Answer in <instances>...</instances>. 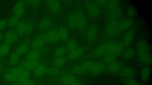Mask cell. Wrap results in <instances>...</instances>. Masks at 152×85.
Wrapping results in <instances>:
<instances>
[{
    "instance_id": "1",
    "label": "cell",
    "mask_w": 152,
    "mask_h": 85,
    "mask_svg": "<svg viewBox=\"0 0 152 85\" xmlns=\"http://www.w3.org/2000/svg\"><path fill=\"white\" fill-rule=\"evenodd\" d=\"M123 45L121 43L116 41L108 42L98 47L94 51V55L96 57H100L112 53L118 56L123 53Z\"/></svg>"
},
{
    "instance_id": "2",
    "label": "cell",
    "mask_w": 152,
    "mask_h": 85,
    "mask_svg": "<svg viewBox=\"0 0 152 85\" xmlns=\"http://www.w3.org/2000/svg\"><path fill=\"white\" fill-rule=\"evenodd\" d=\"M136 53L138 60L141 63L147 65L151 63V57L145 41L142 40L137 42L136 46Z\"/></svg>"
},
{
    "instance_id": "3",
    "label": "cell",
    "mask_w": 152,
    "mask_h": 85,
    "mask_svg": "<svg viewBox=\"0 0 152 85\" xmlns=\"http://www.w3.org/2000/svg\"><path fill=\"white\" fill-rule=\"evenodd\" d=\"M76 13L77 20V28L79 30L85 29L86 24V19L84 12L81 10H77Z\"/></svg>"
},
{
    "instance_id": "4",
    "label": "cell",
    "mask_w": 152,
    "mask_h": 85,
    "mask_svg": "<svg viewBox=\"0 0 152 85\" xmlns=\"http://www.w3.org/2000/svg\"><path fill=\"white\" fill-rule=\"evenodd\" d=\"M86 8L88 14L93 17H98L99 14V10L98 6L94 3L88 1L86 4Z\"/></svg>"
},
{
    "instance_id": "5",
    "label": "cell",
    "mask_w": 152,
    "mask_h": 85,
    "mask_svg": "<svg viewBox=\"0 0 152 85\" xmlns=\"http://www.w3.org/2000/svg\"><path fill=\"white\" fill-rule=\"evenodd\" d=\"M122 79H134L135 75V71L129 67H123L118 73Z\"/></svg>"
},
{
    "instance_id": "6",
    "label": "cell",
    "mask_w": 152,
    "mask_h": 85,
    "mask_svg": "<svg viewBox=\"0 0 152 85\" xmlns=\"http://www.w3.org/2000/svg\"><path fill=\"white\" fill-rule=\"evenodd\" d=\"M46 41L45 34H41L37 35L33 40L32 47L35 49L42 48L44 45Z\"/></svg>"
},
{
    "instance_id": "7",
    "label": "cell",
    "mask_w": 152,
    "mask_h": 85,
    "mask_svg": "<svg viewBox=\"0 0 152 85\" xmlns=\"http://www.w3.org/2000/svg\"><path fill=\"white\" fill-rule=\"evenodd\" d=\"M123 67V63L119 61H114L109 64L106 69L107 72L111 74L118 73Z\"/></svg>"
},
{
    "instance_id": "8",
    "label": "cell",
    "mask_w": 152,
    "mask_h": 85,
    "mask_svg": "<svg viewBox=\"0 0 152 85\" xmlns=\"http://www.w3.org/2000/svg\"><path fill=\"white\" fill-rule=\"evenodd\" d=\"M45 38L46 41L50 42H54L60 39L58 30L53 29L45 34Z\"/></svg>"
},
{
    "instance_id": "9",
    "label": "cell",
    "mask_w": 152,
    "mask_h": 85,
    "mask_svg": "<svg viewBox=\"0 0 152 85\" xmlns=\"http://www.w3.org/2000/svg\"><path fill=\"white\" fill-rule=\"evenodd\" d=\"M135 34L133 29L128 31L125 34L123 40V45L125 47H129L131 44Z\"/></svg>"
},
{
    "instance_id": "10",
    "label": "cell",
    "mask_w": 152,
    "mask_h": 85,
    "mask_svg": "<svg viewBox=\"0 0 152 85\" xmlns=\"http://www.w3.org/2000/svg\"><path fill=\"white\" fill-rule=\"evenodd\" d=\"M119 24L115 21H112L106 27L105 30L106 34L112 36L118 33Z\"/></svg>"
},
{
    "instance_id": "11",
    "label": "cell",
    "mask_w": 152,
    "mask_h": 85,
    "mask_svg": "<svg viewBox=\"0 0 152 85\" xmlns=\"http://www.w3.org/2000/svg\"><path fill=\"white\" fill-rule=\"evenodd\" d=\"M25 11V4L23 1H18L15 4L13 9L14 15L19 18H20Z\"/></svg>"
},
{
    "instance_id": "12",
    "label": "cell",
    "mask_w": 152,
    "mask_h": 85,
    "mask_svg": "<svg viewBox=\"0 0 152 85\" xmlns=\"http://www.w3.org/2000/svg\"><path fill=\"white\" fill-rule=\"evenodd\" d=\"M134 20L131 17L127 18L119 24L118 33L128 30L133 24Z\"/></svg>"
},
{
    "instance_id": "13",
    "label": "cell",
    "mask_w": 152,
    "mask_h": 85,
    "mask_svg": "<svg viewBox=\"0 0 152 85\" xmlns=\"http://www.w3.org/2000/svg\"><path fill=\"white\" fill-rule=\"evenodd\" d=\"M46 4L49 10L53 13H57L61 9V5L59 1L48 0L46 1Z\"/></svg>"
},
{
    "instance_id": "14",
    "label": "cell",
    "mask_w": 152,
    "mask_h": 85,
    "mask_svg": "<svg viewBox=\"0 0 152 85\" xmlns=\"http://www.w3.org/2000/svg\"><path fill=\"white\" fill-rule=\"evenodd\" d=\"M18 35L16 31L11 30L7 32L4 37L5 42L9 45L18 39Z\"/></svg>"
},
{
    "instance_id": "15",
    "label": "cell",
    "mask_w": 152,
    "mask_h": 85,
    "mask_svg": "<svg viewBox=\"0 0 152 85\" xmlns=\"http://www.w3.org/2000/svg\"><path fill=\"white\" fill-rule=\"evenodd\" d=\"M105 69L104 64L99 62H94L90 71L91 73L94 75H97L102 73Z\"/></svg>"
},
{
    "instance_id": "16",
    "label": "cell",
    "mask_w": 152,
    "mask_h": 85,
    "mask_svg": "<svg viewBox=\"0 0 152 85\" xmlns=\"http://www.w3.org/2000/svg\"><path fill=\"white\" fill-rule=\"evenodd\" d=\"M84 49L83 47L77 48L70 52L68 55V58L70 61H73L80 58L84 53Z\"/></svg>"
},
{
    "instance_id": "17",
    "label": "cell",
    "mask_w": 152,
    "mask_h": 85,
    "mask_svg": "<svg viewBox=\"0 0 152 85\" xmlns=\"http://www.w3.org/2000/svg\"><path fill=\"white\" fill-rule=\"evenodd\" d=\"M51 20L48 17L43 18L39 23L38 28L39 30L43 32L48 30L51 25Z\"/></svg>"
},
{
    "instance_id": "18",
    "label": "cell",
    "mask_w": 152,
    "mask_h": 85,
    "mask_svg": "<svg viewBox=\"0 0 152 85\" xmlns=\"http://www.w3.org/2000/svg\"><path fill=\"white\" fill-rule=\"evenodd\" d=\"M39 61L27 60L23 62L21 64V67L25 70L29 71L34 70L39 64Z\"/></svg>"
},
{
    "instance_id": "19",
    "label": "cell",
    "mask_w": 152,
    "mask_h": 85,
    "mask_svg": "<svg viewBox=\"0 0 152 85\" xmlns=\"http://www.w3.org/2000/svg\"><path fill=\"white\" fill-rule=\"evenodd\" d=\"M67 23L69 27L71 29L77 28V20L76 13L72 12L69 15L67 19Z\"/></svg>"
},
{
    "instance_id": "20",
    "label": "cell",
    "mask_w": 152,
    "mask_h": 85,
    "mask_svg": "<svg viewBox=\"0 0 152 85\" xmlns=\"http://www.w3.org/2000/svg\"><path fill=\"white\" fill-rule=\"evenodd\" d=\"M122 12L121 7L118 6L112 9L110 14V18L112 21H115L121 16Z\"/></svg>"
},
{
    "instance_id": "21",
    "label": "cell",
    "mask_w": 152,
    "mask_h": 85,
    "mask_svg": "<svg viewBox=\"0 0 152 85\" xmlns=\"http://www.w3.org/2000/svg\"><path fill=\"white\" fill-rule=\"evenodd\" d=\"M61 81L64 84L71 85L77 82V79L73 75H66L61 77Z\"/></svg>"
},
{
    "instance_id": "22",
    "label": "cell",
    "mask_w": 152,
    "mask_h": 85,
    "mask_svg": "<svg viewBox=\"0 0 152 85\" xmlns=\"http://www.w3.org/2000/svg\"><path fill=\"white\" fill-rule=\"evenodd\" d=\"M31 73L29 71L24 70L19 76L16 81L19 84L28 80L30 77Z\"/></svg>"
},
{
    "instance_id": "23",
    "label": "cell",
    "mask_w": 152,
    "mask_h": 85,
    "mask_svg": "<svg viewBox=\"0 0 152 85\" xmlns=\"http://www.w3.org/2000/svg\"><path fill=\"white\" fill-rule=\"evenodd\" d=\"M60 39L64 42H66L68 39L69 34L67 29L65 27H61L59 30Z\"/></svg>"
},
{
    "instance_id": "24",
    "label": "cell",
    "mask_w": 152,
    "mask_h": 85,
    "mask_svg": "<svg viewBox=\"0 0 152 85\" xmlns=\"http://www.w3.org/2000/svg\"><path fill=\"white\" fill-rule=\"evenodd\" d=\"M46 69L44 65L39 64L34 69V75L36 77H40L45 73Z\"/></svg>"
},
{
    "instance_id": "25",
    "label": "cell",
    "mask_w": 152,
    "mask_h": 85,
    "mask_svg": "<svg viewBox=\"0 0 152 85\" xmlns=\"http://www.w3.org/2000/svg\"><path fill=\"white\" fill-rule=\"evenodd\" d=\"M151 73V69L148 67L145 66L143 68L141 72L142 79L144 81H147L150 77Z\"/></svg>"
},
{
    "instance_id": "26",
    "label": "cell",
    "mask_w": 152,
    "mask_h": 85,
    "mask_svg": "<svg viewBox=\"0 0 152 85\" xmlns=\"http://www.w3.org/2000/svg\"><path fill=\"white\" fill-rule=\"evenodd\" d=\"M41 57L40 53L37 50L30 52L27 55V59L29 61H38Z\"/></svg>"
},
{
    "instance_id": "27",
    "label": "cell",
    "mask_w": 152,
    "mask_h": 85,
    "mask_svg": "<svg viewBox=\"0 0 152 85\" xmlns=\"http://www.w3.org/2000/svg\"><path fill=\"white\" fill-rule=\"evenodd\" d=\"M135 54L134 50L131 48H128L125 50L123 53L124 58L126 60H129L132 58Z\"/></svg>"
},
{
    "instance_id": "28",
    "label": "cell",
    "mask_w": 152,
    "mask_h": 85,
    "mask_svg": "<svg viewBox=\"0 0 152 85\" xmlns=\"http://www.w3.org/2000/svg\"><path fill=\"white\" fill-rule=\"evenodd\" d=\"M97 34V30L95 27L91 28L88 30L87 34V38L90 41H93L96 38Z\"/></svg>"
},
{
    "instance_id": "29",
    "label": "cell",
    "mask_w": 152,
    "mask_h": 85,
    "mask_svg": "<svg viewBox=\"0 0 152 85\" xmlns=\"http://www.w3.org/2000/svg\"><path fill=\"white\" fill-rule=\"evenodd\" d=\"M26 22L21 21L15 26L16 32L18 35H20L24 33L25 29Z\"/></svg>"
},
{
    "instance_id": "30",
    "label": "cell",
    "mask_w": 152,
    "mask_h": 85,
    "mask_svg": "<svg viewBox=\"0 0 152 85\" xmlns=\"http://www.w3.org/2000/svg\"><path fill=\"white\" fill-rule=\"evenodd\" d=\"M62 71L60 68L51 67L46 69L45 73L49 75H56L61 73Z\"/></svg>"
},
{
    "instance_id": "31",
    "label": "cell",
    "mask_w": 152,
    "mask_h": 85,
    "mask_svg": "<svg viewBox=\"0 0 152 85\" xmlns=\"http://www.w3.org/2000/svg\"><path fill=\"white\" fill-rule=\"evenodd\" d=\"M77 43L74 39H71L68 41L66 45V49L70 52L77 48Z\"/></svg>"
},
{
    "instance_id": "32",
    "label": "cell",
    "mask_w": 152,
    "mask_h": 85,
    "mask_svg": "<svg viewBox=\"0 0 152 85\" xmlns=\"http://www.w3.org/2000/svg\"><path fill=\"white\" fill-rule=\"evenodd\" d=\"M28 46L26 43L21 45L16 49L15 53L18 55H22L26 53L28 50Z\"/></svg>"
},
{
    "instance_id": "33",
    "label": "cell",
    "mask_w": 152,
    "mask_h": 85,
    "mask_svg": "<svg viewBox=\"0 0 152 85\" xmlns=\"http://www.w3.org/2000/svg\"><path fill=\"white\" fill-rule=\"evenodd\" d=\"M66 61V59L64 57H57L54 61L53 64L55 67L60 68L65 65Z\"/></svg>"
},
{
    "instance_id": "34",
    "label": "cell",
    "mask_w": 152,
    "mask_h": 85,
    "mask_svg": "<svg viewBox=\"0 0 152 85\" xmlns=\"http://www.w3.org/2000/svg\"><path fill=\"white\" fill-rule=\"evenodd\" d=\"M117 56L113 53H108L104 55V60L105 63L109 64L115 61Z\"/></svg>"
},
{
    "instance_id": "35",
    "label": "cell",
    "mask_w": 152,
    "mask_h": 85,
    "mask_svg": "<svg viewBox=\"0 0 152 85\" xmlns=\"http://www.w3.org/2000/svg\"><path fill=\"white\" fill-rule=\"evenodd\" d=\"M19 59V55L15 53H13L10 55L9 58V63L11 66H14L17 64Z\"/></svg>"
},
{
    "instance_id": "36",
    "label": "cell",
    "mask_w": 152,
    "mask_h": 85,
    "mask_svg": "<svg viewBox=\"0 0 152 85\" xmlns=\"http://www.w3.org/2000/svg\"><path fill=\"white\" fill-rule=\"evenodd\" d=\"M10 50V45L4 42L0 45V52L3 56L6 55Z\"/></svg>"
},
{
    "instance_id": "37",
    "label": "cell",
    "mask_w": 152,
    "mask_h": 85,
    "mask_svg": "<svg viewBox=\"0 0 152 85\" xmlns=\"http://www.w3.org/2000/svg\"><path fill=\"white\" fill-rule=\"evenodd\" d=\"M66 48L65 47H60L56 49L54 54L57 58L62 57L66 53Z\"/></svg>"
},
{
    "instance_id": "38",
    "label": "cell",
    "mask_w": 152,
    "mask_h": 85,
    "mask_svg": "<svg viewBox=\"0 0 152 85\" xmlns=\"http://www.w3.org/2000/svg\"><path fill=\"white\" fill-rule=\"evenodd\" d=\"M19 22V18L14 15L8 20V24L10 27H15Z\"/></svg>"
},
{
    "instance_id": "39",
    "label": "cell",
    "mask_w": 152,
    "mask_h": 85,
    "mask_svg": "<svg viewBox=\"0 0 152 85\" xmlns=\"http://www.w3.org/2000/svg\"><path fill=\"white\" fill-rule=\"evenodd\" d=\"M87 71V70L81 65L75 67L71 70L72 73L78 74H84L86 73Z\"/></svg>"
},
{
    "instance_id": "40",
    "label": "cell",
    "mask_w": 152,
    "mask_h": 85,
    "mask_svg": "<svg viewBox=\"0 0 152 85\" xmlns=\"http://www.w3.org/2000/svg\"><path fill=\"white\" fill-rule=\"evenodd\" d=\"M18 76L12 73L8 72L4 75V78L6 81L12 82L16 81Z\"/></svg>"
},
{
    "instance_id": "41",
    "label": "cell",
    "mask_w": 152,
    "mask_h": 85,
    "mask_svg": "<svg viewBox=\"0 0 152 85\" xmlns=\"http://www.w3.org/2000/svg\"><path fill=\"white\" fill-rule=\"evenodd\" d=\"M34 28V25L31 21H28L26 22L25 29L24 34L28 35L32 31Z\"/></svg>"
},
{
    "instance_id": "42",
    "label": "cell",
    "mask_w": 152,
    "mask_h": 85,
    "mask_svg": "<svg viewBox=\"0 0 152 85\" xmlns=\"http://www.w3.org/2000/svg\"><path fill=\"white\" fill-rule=\"evenodd\" d=\"M25 70L21 67H17L11 69L9 73H12L18 76H19Z\"/></svg>"
},
{
    "instance_id": "43",
    "label": "cell",
    "mask_w": 152,
    "mask_h": 85,
    "mask_svg": "<svg viewBox=\"0 0 152 85\" xmlns=\"http://www.w3.org/2000/svg\"><path fill=\"white\" fill-rule=\"evenodd\" d=\"M122 81L126 85H140L134 79H122Z\"/></svg>"
},
{
    "instance_id": "44",
    "label": "cell",
    "mask_w": 152,
    "mask_h": 85,
    "mask_svg": "<svg viewBox=\"0 0 152 85\" xmlns=\"http://www.w3.org/2000/svg\"><path fill=\"white\" fill-rule=\"evenodd\" d=\"M119 1L118 0H111L107 2L108 7L112 9L119 6Z\"/></svg>"
},
{
    "instance_id": "45",
    "label": "cell",
    "mask_w": 152,
    "mask_h": 85,
    "mask_svg": "<svg viewBox=\"0 0 152 85\" xmlns=\"http://www.w3.org/2000/svg\"><path fill=\"white\" fill-rule=\"evenodd\" d=\"M94 62L91 61H86L83 62L81 65L86 70H90L93 67Z\"/></svg>"
},
{
    "instance_id": "46",
    "label": "cell",
    "mask_w": 152,
    "mask_h": 85,
    "mask_svg": "<svg viewBox=\"0 0 152 85\" xmlns=\"http://www.w3.org/2000/svg\"><path fill=\"white\" fill-rule=\"evenodd\" d=\"M136 10L133 7H129L127 11V15L130 17L134 16L136 14Z\"/></svg>"
},
{
    "instance_id": "47",
    "label": "cell",
    "mask_w": 152,
    "mask_h": 85,
    "mask_svg": "<svg viewBox=\"0 0 152 85\" xmlns=\"http://www.w3.org/2000/svg\"><path fill=\"white\" fill-rule=\"evenodd\" d=\"M7 24V21L5 19L0 20V30L4 29Z\"/></svg>"
},
{
    "instance_id": "48",
    "label": "cell",
    "mask_w": 152,
    "mask_h": 85,
    "mask_svg": "<svg viewBox=\"0 0 152 85\" xmlns=\"http://www.w3.org/2000/svg\"><path fill=\"white\" fill-rule=\"evenodd\" d=\"M106 0H97L95 1V4L98 6H103L107 3Z\"/></svg>"
},
{
    "instance_id": "49",
    "label": "cell",
    "mask_w": 152,
    "mask_h": 85,
    "mask_svg": "<svg viewBox=\"0 0 152 85\" xmlns=\"http://www.w3.org/2000/svg\"><path fill=\"white\" fill-rule=\"evenodd\" d=\"M19 85H35L34 82L31 80H28L20 84Z\"/></svg>"
},
{
    "instance_id": "50",
    "label": "cell",
    "mask_w": 152,
    "mask_h": 85,
    "mask_svg": "<svg viewBox=\"0 0 152 85\" xmlns=\"http://www.w3.org/2000/svg\"><path fill=\"white\" fill-rule=\"evenodd\" d=\"M29 1L31 4L34 6H37L39 5L40 3V0L30 1Z\"/></svg>"
},
{
    "instance_id": "51",
    "label": "cell",
    "mask_w": 152,
    "mask_h": 85,
    "mask_svg": "<svg viewBox=\"0 0 152 85\" xmlns=\"http://www.w3.org/2000/svg\"><path fill=\"white\" fill-rule=\"evenodd\" d=\"M3 37V34L1 33H0V42L1 41Z\"/></svg>"
},
{
    "instance_id": "52",
    "label": "cell",
    "mask_w": 152,
    "mask_h": 85,
    "mask_svg": "<svg viewBox=\"0 0 152 85\" xmlns=\"http://www.w3.org/2000/svg\"><path fill=\"white\" fill-rule=\"evenodd\" d=\"M71 85H82L81 84H80V83L78 82H76L71 84Z\"/></svg>"
},
{
    "instance_id": "53",
    "label": "cell",
    "mask_w": 152,
    "mask_h": 85,
    "mask_svg": "<svg viewBox=\"0 0 152 85\" xmlns=\"http://www.w3.org/2000/svg\"><path fill=\"white\" fill-rule=\"evenodd\" d=\"M2 57H3V56H2L1 53L0 52V59H1Z\"/></svg>"
},
{
    "instance_id": "54",
    "label": "cell",
    "mask_w": 152,
    "mask_h": 85,
    "mask_svg": "<svg viewBox=\"0 0 152 85\" xmlns=\"http://www.w3.org/2000/svg\"><path fill=\"white\" fill-rule=\"evenodd\" d=\"M1 66H0V74L1 73Z\"/></svg>"
}]
</instances>
